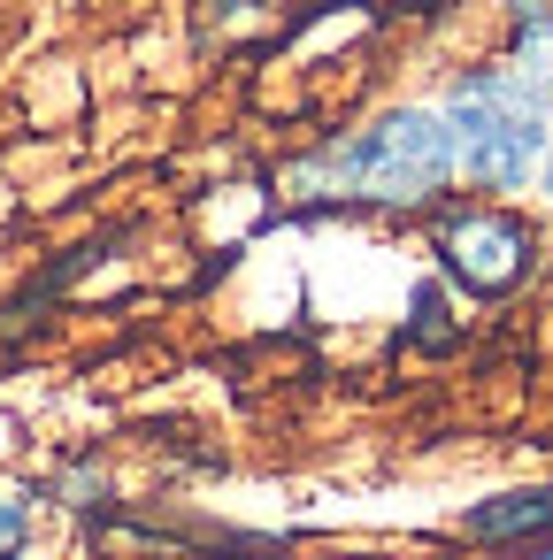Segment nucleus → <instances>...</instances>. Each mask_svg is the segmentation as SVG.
<instances>
[{
	"mask_svg": "<svg viewBox=\"0 0 553 560\" xmlns=\"http://www.w3.org/2000/svg\"><path fill=\"white\" fill-rule=\"evenodd\" d=\"M300 208H354V215H430L453 192V139L438 101H392L354 131H331L315 154L285 170Z\"/></svg>",
	"mask_w": 553,
	"mask_h": 560,
	"instance_id": "f257e3e1",
	"label": "nucleus"
},
{
	"mask_svg": "<svg viewBox=\"0 0 553 560\" xmlns=\"http://www.w3.org/2000/svg\"><path fill=\"white\" fill-rule=\"evenodd\" d=\"M538 192H545V208H553V147H545V162H538Z\"/></svg>",
	"mask_w": 553,
	"mask_h": 560,
	"instance_id": "1a4fd4ad",
	"label": "nucleus"
},
{
	"mask_svg": "<svg viewBox=\"0 0 553 560\" xmlns=\"http://www.w3.org/2000/svg\"><path fill=\"white\" fill-rule=\"evenodd\" d=\"M461 537L469 545H499V552H530L553 537V483H515L492 491L476 506H461Z\"/></svg>",
	"mask_w": 553,
	"mask_h": 560,
	"instance_id": "20e7f679",
	"label": "nucleus"
},
{
	"mask_svg": "<svg viewBox=\"0 0 553 560\" xmlns=\"http://www.w3.org/2000/svg\"><path fill=\"white\" fill-rule=\"evenodd\" d=\"M499 70L553 116V0H507V55Z\"/></svg>",
	"mask_w": 553,
	"mask_h": 560,
	"instance_id": "39448f33",
	"label": "nucleus"
},
{
	"mask_svg": "<svg viewBox=\"0 0 553 560\" xmlns=\"http://www.w3.org/2000/svg\"><path fill=\"white\" fill-rule=\"evenodd\" d=\"M438 116H446V139H453V185H476V192H499V200L538 185V162L553 147V116L499 62L446 78Z\"/></svg>",
	"mask_w": 553,
	"mask_h": 560,
	"instance_id": "f03ea898",
	"label": "nucleus"
},
{
	"mask_svg": "<svg viewBox=\"0 0 553 560\" xmlns=\"http://www.w3.org/2000/svg\"><path fill=\"white\" fill-rule=\"evenodd\" d=\"M530 560H553V537H545V545H530Z\"/></svg>",
	"mask_w": 553,
	"mask_h": 560,
	"instance_id": "9d476101",
	"label": "nucleus"
},
{
	"mask_svg": "<svg viewBox=\"0 0 553 560\" xmlns=\"http://www.w3.org/2000/svg\"><path fill=\"white\" fill-rule=\"evenodd\" d=\"M39 529V491L32 483H0V560H24Z\"/></svg>",
	"mask_w": 553,
	"mask_h": 560,
	"instance_id": "0eeeda50",
	"label": "nucleus"
},
{
	"mask_svg": "<svg viewBox=\"0 0 553 560\" xmlns=\"http://www.w3.org/2000/svg\"><path fill=\"white\" fill-rule=\"evenodd\" d=\"M430 261L469 300H515L538 277L545 238L515 200H438L430 208Z\"/></svg>",
	"mask_w": 553,
	"mask_h": 560,
	"instance_id": "7ed1b4c3",
	"label": "nucleus"
},
{
	"mask_svg": "<svg viewBox=\"0 0 553 560\" xmlns=\"http://www.w3.org/2000/svg\"><path fill=\"white\" fill-rule=\"evenodd\" d=\"M101 491H108V476H101L93 460H78V468H62L39 499H55V506H101Z\"/></svg>",
	"mask_w": 553,
	"mask_h": 560,
	"instance_id": "6e6552de",
	"label": "nucleus"
},
{
	"mask_svg": "<svg viewBox=\"0 0 553 560\" xmlns=\"http://www.w3.org/2000/svg\"><path fill=\"white\" fill-rule=\"evenodd\" d=\"M400 338H407L415 353H446V346H461V300H453V284H446L438 269L407 284V323H400Z\"/></svg>",
	"mask_w": 553,
	"mask_h": 560,
	"instance_id": "423d86ee",
	"label": "nucleus"
}]
</instances>
